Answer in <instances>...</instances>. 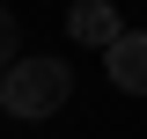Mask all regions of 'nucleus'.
Returning a JSON list of instances; mask_svg holds the SVG:
<instances>
[{"label":"nucleus","mask_w":147,"mask_h":139,"mask_svg":"<svg viewBox=\"0 0 147 139\" xmlns=\"http://www.w3.org/2000/svg\"><path fill=\"white\" fill-rule=\"evenodd\" d=\"M66 29H74V44H96V51H110V44L125 37V22H118V7H110V0H74Z\"/></svg>","instance_id":"2"},{"label":"nucleus","mask_w":147,"mask_h":139,"mask_svg":"<svg viewBox=\"0 0 147 139\" xmlns=\"http://www.w3.org/2000/svg\"><path fill=\"white\" fill-rule=\"evenodd\" d=\"M15 44H22V22H15V7H7V0H0V73H7V66H15Z\"/></svg>","instance_id":"4"},{"label":"nucleus","mask_w":147,"mask_h":139,"mask_svg":"<svg viewBox=\"0 0 147 139\" xmlns=\"http://www.w3.org/2000/svg\"><path fill=\"white\" fill-rule=\"evenodd\" d=\"M66 95H74L66 59H15L0 73V110H15V117H52L66 110Z\"/></svg>","instance_id":"1"},{"label":"nucleus","mask_w":147,"mask_h":139,"mask_svg":"<svg viewBox=\"0 0 147 139\" xmlns=\"http://www.w3.org/2000/svg\"><path fill=\"white\" fill-rule=\"evenodd\" d=\"M103 66H110V81L125 88V95H147V37H140V29H125V37L103 51Z\"/></svg>","instance_id":"3"}]
</instances>
